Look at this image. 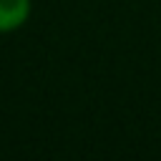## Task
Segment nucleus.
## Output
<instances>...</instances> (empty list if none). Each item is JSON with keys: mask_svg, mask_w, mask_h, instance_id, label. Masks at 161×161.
I'll list each match as a JSON object with an SVG mask.
<instances>
[{"mask_svg": "<svg viewBox=\"0 0 161 161\" xmlns=\"http://www.w3.org/2000/svg\"><path fill=\"white\" fill-rule=\"evenodd\" d=\"M33 0H0V33H13L30 20Z\"/></svg>", "mask_w": 161, "mask_h": 161, "instance_id": "obj_1", "label": "nucleus"}]
</instances>
